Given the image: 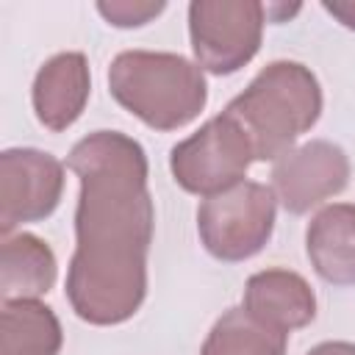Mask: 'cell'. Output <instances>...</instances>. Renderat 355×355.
<instances>
[{
  "label": "cell",
  "instance_id": "6",
  "mask_svg": "<svg viewBox=\"0 0 355 355\" xmlns=\"http://www.w3.org/2000/svg\"><path fill=\"white\" fill-rule=\"evenodd\" d=\"M266 11L258 0L189 3V39L194 64L211 75H233L247 67L263 36Z\"/></svg>",
  "mask_w": 355,
  "mask_h": 355
},
{
  "label": "cell",
  "instance_id": "7",
  "mask_svg": "<svg viewBox=\"0 0 355 355\" xmlns=\"http://www.w3.org/2000/svg\"><path fill=\"white\" fill-rule=\"evenodd\" d=\"M64 197V164L36 147H11L0 155V233L44 222Z\"/></svg>",
  "mask_w": 355,
  "mask_h": 355
},
{
  "label": "cell",
  "instance_id": "11",
  "mask_svg": "<svg viewBox=\"0 0 355 355\" xmlns=\"http://www.w3.org/2000/svg\"><path fill=\"white\" fill-rule=\"evenodd\" d=\"M305 252L313 272L330 286H355V205H324L305 230Z\"/></svg>",
  "mask_w": 355,
  "mask_h": 355
},
{
  "label": "cell",
  "instance_id": "9",
  "mask_svg": "<svg viewBox=\"0 0 355 355\" xmlns=\"http://www.w3.org/2000/svg\"><path fill=\"white\" fill-rule=\"evenodd\" d=\"M89 94H92V72L86 55L78 50L58 53L47 58L33 78V89H31L33 114L39 125H44L53 133H61L80 119Z\"/></svg>",
  "mask_w": 355,
  "mask_h": 355
},
{
  "label": "cell",
  "instance_id": "17",
  "mask_svg": "<svg viewBox=\"0 0 355 355\" xmlns=\"http://www.w3.org/2000/svg\"><path fill=\"white\" fill-rule=\"evenodd\" d=\"M305 355H355V341H322Z\"/></svg>",
  "mask_w": 355,
  "mask_h": 355
},
{
  "label": "cell",
  "instance_id": "1",
  "mask_svg": "<svg viewBox=\"0 0 355 355\" xmlns=\"http://www.w3.org/2000/svg\"><path fill=\"white\" fill-rule=\"evenodd\" d=\"M67 166L80 180L67 300L89 324H122L147 297L155 230L147 153L128 133L94 130L69 150Z\"/></svg>",
  "mask_w": 355,
  "mask_h": 355
},
{
  "label": "cell",
  "instance_id": "5",
  "mask_svg": "<svg viewBox=\"0 0 355 355\" xmlns=\"http://www.w3.org/2000/svg\"><path fill=\"white\" fill-rule=\"evenodd\" d=\"M255 155L247 133L225 111L169 150V172L175 183L200 197H214L241 183Z\"/></svg>",
  "mask_w": 355,
  "mask_h": 355
},
{
  "label": "cell",
  "instance_id": "12",
  "mask_svg": "<svg viewBox=\"0 0 355 355\" xmlns=\"http://www.w3.org/2000/svg\"><path fill=\"white\" fill-rule=\"evenodd\" d=\"M55 277H58V263L47 241H42L33 233L3 236V247H0L3 302L39 300L53 288Z\"/></svg>",
  "mask_w": 355,
  "mask_h": 355
},
{
  "label": "cell",
  "instance_id": "10",
  "mask_svg": "<svg viewBox=\"0 0 355 355\" xmlns=\"http://www.w3.org/2000/svg\"><path fill=\"white\" fill-rule=\"evenodd\" d=\"M241 308L288 336L316 319V294L311 283L291 269H263L247 277Z\"/></svg>",
  "mask_w": 355,
  "mask_h": 355
},
{
  "label": "cell",
  "instance_id": "8",
  "mask_svg": "<svg viewBox=\"0 0 355 355\" xmlns=\"http://www.w3.org/2000/svg\"><path fill=\"white\" fill-rule=\"evenodd\" d=\"M349 183V158L344 147L327 139H311L272 166V191L288 214H308L324 200L341 194Z\"/></svg>",
  "mask_w": 355,
  "mask_h": 355
},
{
  "label": "cell",
  "instance_id": "16",
  "mask_svg": "<svg viewBox=\"0 0 355 355\" xmlns=\"http://www.w3.org/2000/svg\"><path fill=\"white\" fill-rule=\"evenodd\" d=\"M322 8L333 17V19H338L344 28H349V31H355V0H336V3H322Z\"/></svg>",
  "mask_w": 355,
  "mask_h": 355
},
{
  "label": "cell",
  "instance_id": "2",
  "mask_svg": "<svg viewBox=\"0 0 355 355\" xmlns=\"http://www.w3.org/2000/svg\"><path fill=\"white\" fill-rule=\"evenodd\" d=\"M225 114L247 133L255 161H277L319 122L322 86L305 64L272 61L227 103Z\"/></svg>",
  "mask_w": 355,
  "mask_h": 355
},
{
  "label": "cell",
  "instance_id": "15",
  "mask_svg": "<svg viewBox=\"0 0 355 355\" xmlns=\"http://www.w3.org/2000/svg\"><path fill=\"white\" fill-rule=\"evenodd\" d=\"M166 3L155 0H103L97 3V11L103 19L114 28H141L153 22L158 14H164Z\"/></svg>",
  "mask_w": 355,
  "mask_h": 355
},
{
  "label": "cell",
  "instance_id": "18",
  "mask_svg": "<svg viewBox=\"0 0 355 355\" xmlns=\"http://www.w3.org/2000/svg\"><path fill=\"white\" fill-rule=\"evenodd\" d=\"M263 11H266V19L272 17V22H286L300 11V6H263Z\"/></svg>",
  "mask_w": 355,
  "mask_h": 355
},
{
  "label": "cell",
  "instance_id": "3",
  "mask_svg": "<svg viewBox=\"0 0 355 355\" xmlns=\"http://www.w3.org/2000/svg\"><path fill=\"white\" fill-rule=\"evenodd\" d=\"M111 97L153 130H178L200 116L208 103L202 69L161 50H125L108 67Z\"/></svg>",
  "mask_w": 355,
  "mask_h": 355
},
{
  "label": "cell",
  "instance_id": "14",
  "mask_svg": "<svg viewBox=\"0 0 355 355\" xmlns=\"http://www.w3.org/2000/svg\"><path fill=\"white\" fill-rule=\"evenodd\" d=\"M288 336L244 308H227L205 336L200 355H286Z\"/></svg>",
  "mask_w": 355,
  "mask_h": 355
},
{
  "label": "cell",
  "instance_id": "4",
  "mask_svg": "<svg viewBox=\"0 0 355 355\" xmlns=\"http://www.w3.org/2000/svg\"><path fill=\"white\" fill-rule=\"evenodd\" d=\"M277 197L272 186L241 180L197 208V233L208 255L225 263H239L258 255L275 230Z\"/></svg>",
  "mask_w": 355,
  "mask_h": 355
},
{
  "label": "cell",
  "instance_id": "13",
  "mask_svg": "<svg viewBox=\"0 0 355 355\" xmlns=\"http://www.w3.org/2000/svg\"><path fill=\"white\" fill-rule=\"evenodd\" d=\"M0 355H58L64 330L50 305L39 300L3 302Z\"/></svg>",
  "mask_w": 355,
  "mask_h": 355
}]
</instances>
